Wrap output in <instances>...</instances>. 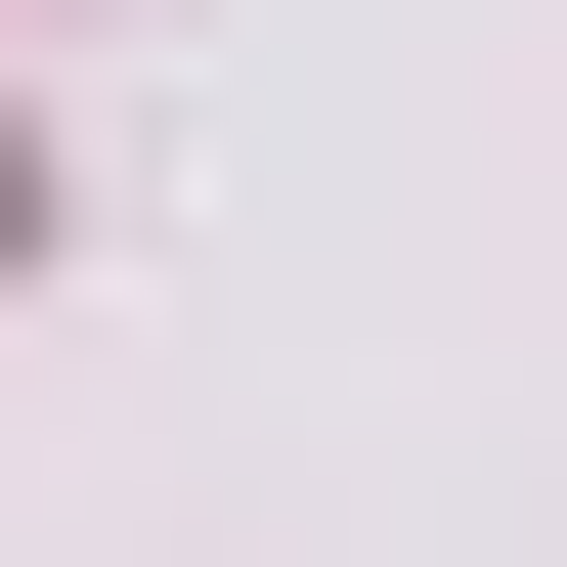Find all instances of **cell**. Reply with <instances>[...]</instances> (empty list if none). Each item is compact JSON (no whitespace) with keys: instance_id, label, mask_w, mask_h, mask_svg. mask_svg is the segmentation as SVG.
Wrapping results in <instances>:
<instances>
[{"instance_id":"1","label":"cell","mask_w":567,"mask_h":567,"mask_svg":"<svg viewBox=\"0 0 567 567\" xmlns=\"http://www.w3.org/2000/svg\"><path fill=\"white\" fill-rule=\"evenodd\" d=\"M0 218H44V175H0Z\"/></svg>"}]
</instances>
